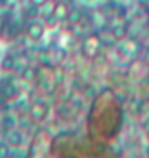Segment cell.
Listing matches in <instances>:
<instances>
[{
  "mask_svg": "<svg viewBox=\"0 0 149 158\" xmlns=\"http://www.w3.org/2000/svg\"><path fill=\"white\" fill-rule=\"evenodd\" d=\"M139 50H140V45L135 38H126L120 41V45H119V53H121L124 57H136L139 54Z\"/></svg>",
  "mask_w": 149,
  "mask_h": 158,
  "instance_id": "cell-4",
  "label": "cell"
},
{
  "mask_svg": "<svg viewBox=\"0 0 149 158\" xmlns=\"http://www.w3.org/2000/svg\"><path fill=\"white\" fill-rule=\"evenodd\" d=\"M38 63H40V64H44V66H48V64L51 63L50 54H40V56H38Z\"/></svg>",
  "mask_w": 149,
  "mask_h": 158,
  "instance_id": "cell-17",
  "label": "cell"
},
{
  "mask_svg": "<svg viewBox=\"0 0 149 158\" xmlns=\"http://www.w3.org/2000/svg\"><path fill=\"white\" fill-rule=\"evenodd\" d=\"M44 23H46L47 29H56L60 25V19L54 13H48L44 16Z\"/></svg>",
  "mask_w": 149,
  "mask_h": 158,
  "instance_id": "cell-11",
  "label": "cell"
},
{
  "mask_svg": "<svg viewBox=\"0 0 149 158\" xmlns=\"http://www.w3.org/2000/svg\"><path fill=\"white\" fill-rule=\"evenodd\" d=\"M31 5H34V6H38V7H42V6H46L48 5V2L50 0H28Z\"/></svg>",
  "mask_w": 149,
  "mask_h": 158,
  "instance_id": "cell-19",
  "label": "cell"
},
{
  "mask_svg": "<svg viewBox=\"0 0 149 158\" xmlns=\"http://www.w3.org/2000/svg\"><path fill=\"white\" fill-rule=\"evenodd\" d=\"M146 70H148V75H149V64H148V69H146Z\"/></svg>",
  "mask_w": 149,
  "mask_h": 158,
  "instance_id": "cell-22",
  "label": "cell"
},
{
  "mask_svg": "<svg viewBox=\"0 0 149 158\" xmlns=\"http://www.w3.org/2000/svg\"><path fill=\"white\" fill-rule=\"evenodd\" d=\"M88 3H95V2H98V0H86Z\"/></svg>",
  "mask_w": 149,
  "mask_h": 158,
  "instance_id": "cell-21",
  "label": "cell"
},
{
  "mask_svg": "<svg viewBox=\"0 0 149 158\" xmlns=\"http://www.w3.org/2000/svg\"><path fill=\"white\" fill-rule=\"evenodd\" d=\"M10 154V147L6 143H0V157H7Z\"/></svg>",
  "mask_w": 149,
  "mask_h": 158,
  "instance_id": "cell-18",
  "label": "cell"
},
{
  "mask_svg": "<svg viewBox=\"0 0 149 158\" xmlns=\"http://www.w3.org/2000/svg\"><path fill=\"white\" fill-rule=\"evenodd\" d=\"M25 34H26V37H28L31 43H40L47 34V27L44 21H40V19L29 21L28 27L25 29Z\"/></svg>",
  "mask_w": 149,
  "mask_h": 158,
  "instance_id": "cell-2",
  "label": "cell"
},
{
  "mask_svg": "<svg viewBox=\"0 0 149 158\" xmlns=\"http://www.w3.org/2000/svg\"><path fill=\"white\" fill-rule=\"evenodd\" d=\"M114 15H115V19H117V21L124 22V21H126V18H127V15H129V10H127V7L124 5H115Z\"/></svg>",
  "mask_w": 149,
  "mask_h": 158,
  "instance_id": "cell-14",
  "label": "cell"
},
{
  "mask_svg": "<svg viewBox=\"0 0 149 158\" xmlns=\"http://www.w3.org/2000/svg\"><path fill=\"white\" fill-rule=\"evenodd\" d=\"M69 10H70V6L64 0H58L56 5H53V13L60 19V22H64L67 19Z\"/></svg>",
  "mask_w": 149,
  "mask_h": 158,
  "instance_id": "cell-6",
  "label": "cell"
},
{
  "mask_svg": "<svg viewBox=\"0 0 149 158\" xmlns=\"http://www.w3.org/2000/svg\"><path fill=\"white\" fill-rule=\"evenodd\" d=\"M21 76H22L23 81H28V82L35 81L37 79V69L32 68V66H25L23 70L21 72Z\"/></svg>",
  "mask_w": 149,
  "mask_h": 158,
  "instance_id": "cell-13",
  "label": "cell"
},
{
  "mask_svg": "<svg viewBox=\"0 0 149 158\" xmlns=\"http://www.w3.org/2000/svg\"><path fill=\"white\" fill-rule=\"evenodd\" d=\"M40 15H41V7H38V6H34L29 3V6L25 9V16H26V19H29V21L38 19Z\"/></svg>",
  "mask_w": 149,
  "mask_h": 158,
  "instance_id": "cell-12",
  "label": "cell"
},
{
  "mask_svg": "<svg viewBox=\"0 0 149 158\" xmlns=\"http://www.w3.org/2000/svg\"><path fill=\"white\" fill-rule=\"evenodd\" d=\"M15 92H16V86L13 84H6L5 86H3V89H2V94H3V97H6V98H12Z\"/></svg>",
  "mask_w": 149,
  "mask_h": 158,
  "instance_id": "cell-15",
  "label": "cell"
},
{
  "mask_svg": "<svg viewBox=\"0 0 149 158\" xmlns=\"http://www.w3.org/2000/svg\"><path fill=\"white\" fill-rule=\"evenodd\" d=\"M29 116L37 123H44L50 116V107L44 101H35L29 107Z\"/></svg>",
  "mask_w": 149,
  "mask_h": 158,
  "instance_id": "cell-3",
  "label": "cell"
},
{
  "mask_svg": "<svg viewBox=\"0 0 149 158\" xmlns=\"http://www.w3.org/2000/svg\"><path fill=\"white\" fill-rule=\"evenodd\" d=\"M10 3V0H0V9H6Z\"/></svg>",
  "mask_w": 149,
  "mask_h": 158,
  "instance_id": "cell-20",
  "label": "cell"
},
{
  "mask_svg": "<svg viewBox=\"0 0 149 158\" xmlns=\"http://www.w3.org/2000/svg\"><path fill=\"white\" fill-rule=\"evenodd\" d=\"M2 124H3L7 130L15 129V126H16V120H15V117H12V116H5L3 120H2Z\"/></svg>",
  "mask_w": 149,
  "mask_h": 158,
  "instance_id": "cell-16",
  "label": "cell"
},
{
  "mask_svg": "<svg viewBox=\"0 0 149 158\" xmlns=\"http://www.w3.org/2000/svg\"><path fill=\"white\" fill-rule=\"evenodd\" d=\"M15 68H16V57L13 54H5L0 62V69L3 72H12Z\"/></svg>",
  "mask_w": 149,
  "mask_h": 158,
  "instance_id": "cell-9",
  "label": "cell"
},
{
  "mask_svg": "<svg viewBox=\"0 0 149 158\" xmlns=\"http://www.w3.org/2000/svg\"><path fill=\"white\" fill-rule=\"evenodd\" d=\"M83 18H85V15H83V10H82L80 7H70L69 15H67V19H66V21H67L70 25H78V23H80L83 21Z\"/></svg>",
  "mask_w": 149,
  "mask_h": 158,
  "instance_id": "cell-8",
  "label": "cell"
},
{
  "mask_svg": "<svg viewBox=\"0 0 149 158\" xmlns=\"http://www.w3.org/2000/svg\"><path fill=\"white\" fill-rule=\"evenodd\" d=\"M50 57H51V60L54 63L60 64V63H63L67 59V50L64 47H62V45H57L54 48V51H53V54H50Z\"/></svg>",
  "mask_w": 149,
  "mask_h": 158,
  "instance_id": "cell-10",
  "label": "cell"
},
{
  "mask_svg": "<svg viewBox=\"0 0 149 158\" xmlns=\"http://www.w3.org/2000/svg\"><path fill=\"white\" fill-rule=\"evenodd\" d=\"M127 32H129V29H127L126 23L121 22V21L111 28V37H113V40L119 41V43L127 38Z\"/></svg>",
  "mask_w": 149,
  "mask_h": 158,
  "instance_id": "cell-7",
  "label": "cell"
},
{
  "mask_svg": "<svg viewBox=\"0 0 149 158\" xmlns=\"http://www.w3.org/2000/svg\"><path fill=\"white\" fill-rule=\"evenodd\" d=\"M23 141H25V136L21 130L18 129H10L7 130L6 133V142L10 148H21L23 145Z\"/></svg>",
  "mask_w": 149,
  "mask_h": 158,
  "instance_id": "cell-5",
  "label": "cell"
},
{
  "mask_svg": "<svg viewBox=\"0 0 149 158\" xmlns=\"http://www.w3.org/2000/svg\"><path fill=\"white\" fill-rule=\"evenodd\" d=\"M101 45H103L101 35L97 34V32H91V34L86 35L83 41H82V53L86 57H94L99 53Z\"/></svg>",
  "mask_w": 149,
  "mask_h": 158,
  "instance_id": "cell-1",
  "label": "cell"
}]
</instances>
